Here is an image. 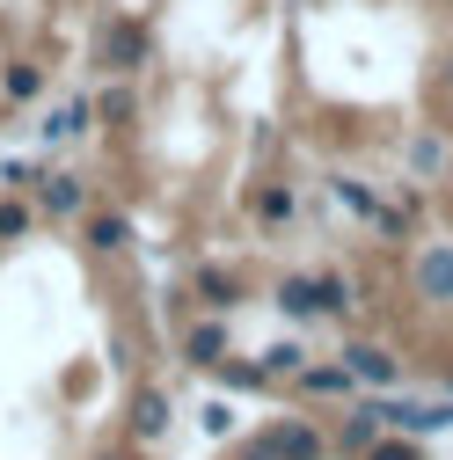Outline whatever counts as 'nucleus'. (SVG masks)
<instances>
[{"label":"nucleus","mask_w":453,"mask_h":460,"mask_svg":"<svg viewBox=\"0 0 453 460\" xmlns=\"http://www.w3.org/2000/svg\"><path fill=\"white\" fill-rule=\"evenodd\" d=\"M278 307H286L293 322L336 314V307H351V285H344V278H286V285H278Z\"/></svg>","instance_id":"nucleus-1"},{"label":"nucleus","mask_w":453,"mask_h":460,"mask_svg":"<svg viewBox=\"0 0 453 460\" xmlns=\"http://www.w3.org/2000/svg\"><path fill=\"white\" fill-rule=\"evenodd\" d=\"M373 417H380L387 431L424 438V431H453V402H395V394H380V402H373Z\"/></svg>","instance_id":"nucleus-2"},{"label":"nucleus","mask_w":453,"mask_h":460,"mask_svg":"<svg viewBox=\"0 0 453 460\" xmlns=\"http://www.w3.org/2000/svg\"><path fill=\"white\" fill-rule=\"evenodd\" d=\"M417 293L439 300V307H453V242H431L417 256Z\"/></svg>","instance_id":"nucleus-3"},{"label":"nucleus","mask_w":453,"mask_h":460,"mask_svg":"<svg viewBox=\"0 0 453 460\" xmlns=\"http://www.w3.org/2000/svg\"><path fill=\"white\" fill-rule=\"evenodd\" d=\"M344 366H351V380H366V387H395V380H403V366H395V351H380V343H351V351H344Z\"/></svg>","instance_id":"nucleus-4"},{"label":"nucleus","mask_w":453,"mask_h":460,"mask_svg":"<svg viewBox=\"0 0 453 460\" xmlns=\"http://www.w3.org/2000/svg\"><path fill=\"white\" fill-rule=\"evenodd\" d=\"M263 446H271V460H322L315 424H278V431H263Z\"/></svg>","instance_id":"nucleus-5"},{"label":"nucleus","mask_w":453,"mask_h":460,"mask_svg":"<svg viewBox=\"0 0 453 460\" xmlns=\"http://www.w3.org/2000/svg\"><path fill=\"white\" fill-rule=\"evenodd\" d=\"M132 431H139V438H161V431H168V394L147 387V394L132 402Z\"/></svg>","instance_id":"nucleus-6"},{"label":"nucleus","mask_w":453,"mask_h":460,"mask_svg":"<svg viewBox=\"0 0 453 460\" xmlns=\"http://www.w3.org/2000/svg\"><path fill=\"white\" fill-rule=\"evenodd\" d=\"M191 358H198V366H219V358H226V329H219V322H198V329H191Z\"/></svg>","instance_id":"nucleus-7"},{"label":"nucleus","mask_w":453,"mask_h":460,"mask_svg":"<svg viewBox=\"0 0 453 460\" xmlns=\"http://www.w3.org/2000/svg\"><path fill=\"white\" fill-rule=\"evenodd\" d=\"M300 387H307V394H351V366H307Z\"/></svg>","instance_id":"nucleus-8"},{"label":"nucleus","mask_w":453,"mask_h":460,"mask_svg":"<svg viewBox=\"0 0 453 460\" xmlns=\"http://www.w3.org/2000/svg\"><path fill=\"white\" fill-rule=\"evenodd\" d=\"M81 205H88V190H81L74 176H51V183H44V212H81Z\"/></svg>","instance_id":"nucleus-9"},{"label":"nucleus","mask_w":453,"mask_h":460,"mask_svg":"<svg viewBox=\"0 0 453 460\" xmlns=\"http://www.w3.org/2000/svg\"><path fill=\"white\" fill-rule=\"evenodd\" d=\"M125 242H132V226H125V219H110V212H102V219H88V249H102V256H110V249H125Z\"/></svg>","instance_id":"nucleus-10"},{"label":"nucleus","mask_w":453,"mask_h":460,"mask_svg":"<svg viewBox=\"0 0 453 460\" xmlns=\"http://www.w3.org/2000/svg\"><path fill=\"white\" fill-rule=\"evenodd\" d=\"M198 293H205V307H235V278H226L219 263H205L198 270Z\"/></svg>","instance_id":"nucleus-11"},{"label":"nucleus","mask_w":453,"mask_h":460,"mask_svg":"<svg viewBox=\"0 0 453 460\" xmlns=\"http://www.w3.org/2000/svg\"><path fill=\"white\" fill-rule=\"evenodd\" d=\"M81 125H88V102H67V110H51V125H44V132H51V139H67V132H81Z\"/></svg>","instance_id":"nucleus-12"},{"label":"nucleus","mask_w":453,"mask_h":460,"mask_svg":"<svg viewBox=\"0 0 453 460\" xmlns=\"http://www.w3.org/2000/svg\"><path fill=\"white\" fill-rule=\"evenodd\" d=\"M373 438H380V417H373V402H366V410L344 424V446H373Z\"/></svg>","instance_id":"nucleus-13"},{"label":"nucleus","mask_w":453,"mask_h":460,"mask_svg":"<svg viewBox=\"0 0 453 460\" xmlns=\"http://www.w3.org/2000/svg\"><path fill=\"white\" fill-rule=\"evenodd\" d=\"M263 373H300V351H293V343H271V351H263Z\"/></svg>","instance_id":"nucleus-14"},{"label":"nucleus","mask_w":453,"mask_h":460,"mask_svg":"<svg viewBox=\"0 0 453 460\" xmlns=\"http://www.w3.org/2000/svg\"><path fill=\"white\" fill-rule=\"evenodd\" d=\"M366 460H417V446H403V438H373Z\"/></svg>","instance_id":"nucleus-15"},{"label":"nucleus","mask_w":453,"mask_h":460,"mask_svg":"<svg viewBox=\"0 0 453 460\" xmlns=\"http://www.w3.org/2000/svg\"><path fill=\"white\" fill-rule=\"evenodd\" d=\"M226 387H263V366H219Z\"/></svg>","instance_id":"nucleus-16"},{"label":"nucleus","mask_w":453,"mask_h":460,"mask_svg":"<svg viewBox=\"0 0 453 460\" xmlns=\"http://www.w3.org/2000/svg\"><path fill=\"white\" fill-rule=\"evenodd\" d=\"M22 226H30V212H22V205H0V242H15Z\"/></svg>","instance_id":"nucleus-17"},{"label":"nucleus","mask_w":453,"mask_h":460,"mask_svg":"<svg viewBox=\"0 0 453 460\" xmlns=\"http://www.w3.org/2000/svg\"><path fill=\"white\" fill-rule=\"evenodd\" d=\"M256 212H263V219H286V212H293V198H286V190H263V205H256Z\"/></svg>","instance_id":"nucleus-18"},{"label":"nucleus","mask_w":453,"mask_h":460,"mask_svg":"<svg viewBox=\"0 0 453 460\" xmlns=\"http://www.w3.org/2000/svg\"><path fill=\"white\" fill-rule=\"evenodd\" d=\"M242 460H271V446H263V438H256V446H249V453H242Z\"/></svg>","instance_id":"nucleus-19"}]
</instances>
